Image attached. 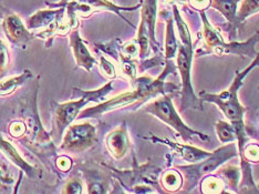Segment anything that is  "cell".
I'll list each match as a JSON object with an SVG mask.
<instances>
[{
	"mask_svg": "<svg viewBox=\"0 0 259 194\" xmlns=\"http://www.w3.org/2000/svg\"><path fill=\"white\" fill-rule=\"evenodd\" d=\"M240 159L248 161L249 163H259V144L248 143L245 144L239 153Z\"/></svg>",
	"mask_w": 259,
	"mask_h": 194,
	"instance_id": "19",
	"label": "cell"
},
{
	"mask_svg": "<svg viewBox=\"0 0 259 194\" xmlns=\"http://www.w3.org/2000/svg\"><path fill=\"white\" fill-rule=\"evenodd\" d=\"M184 179L179 170H166L161 176V185L166 192H178L183 189Z\"/></svg>",
	"mask_w": 259,
	"mask_h": 194,
	"instance_id": "12",
	"label": "cell"
},
{
	"mask_svg": "<svg viewBox=\"0 0 259 194\" xmlns=\"http://www.w3.org/2000/svg\"><path fill=\"white\" fill-rule=\"evenodd\" d=\"M259 67V52L257 56L252 59L249 66H247L243 70H237L235 72V78L226 90L221 93H209L206 91H201L198 93L199 99L202 102H208L216 104L222 111L226 119L233 123L235 127L245 126L244 117L247 109L239 101V89L244 86V80L252 70Z\"/></svg>",
	"mask_w": 259,
	"mask_h": 194,
	"instance_id": "2",
	"label": "cell"
},
{
	"mask_svg": "<svg viewBox=\"0 0 259 194\" xmlns=\"http://www.w3.org/2000/svg\"><path fill=\"white\" fill-rule=\"evenodd\" d=\"M96 140V128L90 123L75 125L69 129L63 141V148L82 151L91 146Z\"/></svg>",
	"mask_w": 259,
	"mask_h": 194,
	"instance_id": "6",
	"label": "cell"
},
{
	"mask_svg": "<svg viewBox=\"0 0 259 194\" xmlns=\"http://www.w3.org/2000/svg\"><path fill=\"white\" fill-rule=\"evenodd\" d=\"M145 111L156 117L157 119H160L165 125L173 128L185 143L193 142L194 139H199L201 141H204V142H208L209 141V137L207 134L194 130V129L188 127L182 120L178 110L174 107L173 100L170 96L162 95L160 98L150 103L145 108Z\"/></svg>",
	"mask_w": 259,
	"mask_h": 194,
	"instance_id": "4",
	"label": "cell"
},
{
	"mask_svg": "<svg viewBox=\"0 0 259 194\" xmlns=\"http://www.w3.org/2000/svg\"><path fill=\"white\" fill-rule=\"evenodd\" d=\"M258 89H259V86H258Z\"/></svg>",
	"mask_w": 259,
	"mask_h": 194,
	"instance_id": "30",
	"label": "cell"
},
{
	"mask_svg": "<svg viewBox=\"0 0 259 194\" xmlns=\"http://www.w3.org/2000/svg\"><path fill=\"white\" fill-rule=\"evenodd\" d=\"M257 189H258V192H259V183L257 184Z\"/></svg>",
	"mask_w": 259,
	"mask_h": 194,
	"instance_id": "29",
	"label": "cell"
},
{
	"mask_svg": "<svg viewBox=\"0 0 259 194\" xmlns=\"http://www.w3.org/2000/svg\"><path fill=\"white\" fill-rule=\"evenodd\" d=\"M165 58L167 60H172L176 57L179 44L175 37L174 32V23L172 18H167L166 20V34H165Z\"/></svg>",
	"mask_w": 259,
	"mask_h": 194,
	"instance_id": "16",
	"label": "cell"
},
{
	"mask_svg": "<svg viewBox=\"0 0 259 194\" xmlns=\"http://www.w3.org/2000/svg\"><path fill=\"white\" fill-rule=\"evenodd\" d=\"M238 3L239 0H211L210 6L216 10H219L229 23L235 26L238 22Z\"/></svg>",
	"mask_w": 259,
	"mask_h": 194,
	"instance_id": "10",
	"label": "cell"
},
{
	"mask_svg": "<svg viewBox=\"0 0 259 194\" xmlns=\"http://www.w3.org/2000/svg\"><path fill=\"white\" fill-rule=\"evenodd\" d=\"M3 182H6V183H9V182H11V180L9 178L7 170L5 169L4 166H2V164H0V183H3Z\"/></svg>",
	"mask_w": 259,
	"mask_h": 194,
	"instance_id": "28",
	"label": "cell"
},
{
	"mask_svg": "<svg viewBox=\"0 0 259 194\" xmlns=\"http://www.w3.org/2000/svg\"><path fill=\"white\" fill-rule=\"evenodd\" d=\"M257 13H259V0H243L237 11V21L243 22Z\"/></svg>",
	"mask_w": 259,
	"mask_h": 194,
	"instance_id": "18",
	"label": "cell"
},
{
	"mask_svg": "<svg viewBox=\"0 0 259 194\" xmlns=\"http://www.w3.org/2000/svg\"><path fill=\"white\" fill-rule=\"evenodd\" d=\"M241 179L238 187V193H259L251 171V163L240 159Z\"/></svg>",
	"mask_w": 259,
	"mask_h": 194,
	"instance_id": "11",
	"label": "cell"
},
{
	"mask_svg": "<svg viewBox=\"0 0 259 194\" xmlns=\"http://www.w3.org/2000/svg\"><path fill=\"white\" fill-rule=\"evenodd\" d=\"M6 30H7V33L10 36L11 39L19 41L21 39L25 38L27 36V30L26 28L23 27L22 22L18 17L13 16L9 17V18L6 19Z\"/></svg>",
	"mask_w": 259,
	"mask_h": 194,
	"instance_id": "17",
	"label": "cell"
},
{
	"mask_svg": "<svg viewBox=\"0 0 259 194\" xmlns=\"http://www.w3.org/2000/svg\"><path fill=\"white\" fill-rule=\"evenodd\" d=\"M215 131H216L217 138H219V140L223 144L237 142L236 128H235L233 123H231L229 121H224V120L217 121V123L215 125Z\"/></svg>",
	"mask_w": 259,
	"mask_h": 194,
	"instance_id": "14",
	"label": "cell"
},
{
	"mask_svg": "<svg viewBox=\"0 0 259 194\" xmlns=\"http://www.w3.org/2000/svg\"><path fill=\"white\" fill-rule=\"evenodd\" d=\"M122 70L126 75H128L130 78H134L135 74H137V68H135L134 64L132 62L128 61H123L122 62Z\"/></svg>",
	"mask_w": 259,
	"mask_h": 194,
	"instance_id": "24",
	"label": "cell"
},
{
	"mask_svg": "<svg viewBox=\"0 0 259 194\" xmlns=\"http://www.w3.org/2000/svg\"><path fill=\"white\" fill-rule=\"evenodd\" d=\"M199 186H201V192L204 194H215L225 192L226 185L219 175L210 173L201 180Z\"/></svg>",
	"mask_w": 259,
	"mask_h": 194,
	"instance_id": "15",
	"label": "cell"
},
{
	"mask_svg": "<svg viewBox=\"0 0 259 194\" xmlns=\"http://www.w3.org/2000/svg\"><path fill=\"white\" fill-rule=\"evenodd\" d=\"M174 19L178 23L179 36L181 43L176 52V67L181 75L182 91H181V111L186 109H203L202 100L196 96L192 84V62L194 57L193 40L186 22L182 18L176 6H173Z\"/></svg>",
	"mask_w": 259,
	"mask_h": 194,
	"instance_id": "1",
	"label": "cell"
},
{
	"mask_svg": "<svg viewBox=\"0 0 259 194\" xmlns=\"http://www.w3.org/2000/svg\"><path fill=\"white\" fill-rule=\"evenodd\" d=\"M100 69H101V71L105 75V77L115 78V75H116L115 67L109 60H107L104 57H101V60H100Z\"/></svg>",
	"mask_w": 259,
	"mask_h": 194,
	"instance_id": "22",
	"label": "cell"
},
{
	"mask_svg": "<svg viewBox=\"0 0 259 194\" xmlns=\"http://www.w3.org/2000/svg\"><path fill=\"white\" fill-rule=\"evenodd\" d=\"M6 60H7V50H6L3 43L0 41V71L5 67Z\"/></svg>",
	"mask_w": 259,
	"mask_h": 194,
	"instance_id": "26",
	"label": "cell"
},
{
	"mask_svg": "<svg viewBox=\"0 0 259 194\" xmlns=\"http://www.w3.org/2000/svg\"><path fill=\"white\" fill-rule=\"evenodd\" d=\"M72 46H73L76 61H78V63L81 64L82 67L90 70L93 66V63H96V60H94V58L90 55V52L88 51L87 47L84 46L83 43H82L76 32L73 33L72 36Z\"/></svg>",
	"mask_w": 259,
	"mask_h": 194,
	"instance_id": "13",
	"label": "cell"
},
{
	"mask_svg": "<svg viewBox=\"0 0 259 194\" xmlns=\"http://www.w3.org/2000/svg\"><path fill=\"white\" fill-rule=\"evenodd\" d=\"M25 78L26 74H23L18 78H14L10 79L9 81L4 82V84L0 85V95H7V93L13 92L16 87H18L20 84H22Z\"/></svg>",
	"mask_w": 259,
	"mask_h": 194,
	"instance_id": "21",
	"label": "cell"
},
{
	"mask_svg": "<svg viewBox=\"0 0 259 194\" xmlns=\"http://www.w3.org/2000/svg\"><path fill=\"white\" fill-rule=\"evenodd\" d=\"M69 190L67 192L71 193H81L82 192V185L78 181H72L69 183Z\"/></svg>",
	"mask_w": 259,
	"mask_h": 194,
	"instance_id": "27",
	"label": "cell"
},
{
	"mask_svg": "<svg viewBox=\"0 0 259 194\" xmlns=\"http://www.w3.org/2000/svg\"><path fill=\"white\" fill-rule=\"evenodd\" d=\"M217 175L224 181L231 192L238 193V187L241 179V170L236 166H231V164H225L221 166L217 169Z\"/></svg>",
	"mask_w": 259,
	"mask_h": 194,
	"instance_id": "9",
	"label": "cell"
},
{
	"mask_svg": "<svg viewBox=\"0 0 259 194\" xmlns=\"http://www.w3.org/2000/svg\"><path fill=\"white\" fill-rule=\"evenodd\" d=\"M157 14V0H144L142 7V20L138 33L140 56L148 55L150 43L155 44V21Z\"/></svg>",
	"mask_w": 259,
	"mask_h": 194,
	"instance_id": "5",
	"label": "cell"
},
{
	"mask_svg": "<svg viewBox=\"0 0 259 194\" xmlns=\"http://www.w3.org/2000/svg\"><path fill=\"white\" fill-rule=\"evenodd\" d=\"M188 3H190L193 8L202 11L209 7L211 0H188Z\"/></svg>",
	"mask_w": 259,
	"mask_h": 194,
	"instance_id": "23",
	"label": "cell"
},
{
	"mask_svg": "<svg viewBox=\"0 0 259 194\" xmlns=\"http://www.w3.org/2000/svg\"><path fill=\"white\" fill-rule=\"evenodd\" d=\"M152 140L156 141L158 143H163L169 146L170 150L174 151L175 153L182 159V160H184L187 163L201 162L204 160V159L213 154V152L199 149L197 146L191 145L190 143H178V142H173V141H169L167 139H158V138H152Z\"/></svg>",
	"mask_w": 259,
	"mask_h": 194,
	"instance_id": "7",
	"label": "cell"
},
{
	"mask_svg": "<svg viewBox=\"0 0 259 194\" xmlns=\"http://www.w3.org/2000/svg\"><path fill=\"white\" fill-rule=\"evenodd\" d=\"M238 156L237 142L225 143L213 152L210 157L197 163H188V166H180L178 170L183 175L185 192H192L204 176L215 172L228 160Z\"/></svg>",
	"mask_w": 259,
	"mask_h": 194,
	"instance_id": "3",
	"label": "cell"
},
{
	"mask_svg": "<svg viewBox=\"0 0 259 194\" xmlns=\"http://www.w3.org/2000/svg\"><path fill=\"white\" fill-rule=\"evenodd\" d=\"M123 50H124L127 56H134L139 51V45L135 44H128L123 47Z\"/></svg>",
	"mask_w": 259,
	"mask_h": 194,
	"instance_id": "25",
	"label": "cell"
},
{
	"mask_svg": "<svg viewBox=\"0 0 259 194\" xmlns=\"http://www.w3.org/2000/svg\"><path fill=\"white\" fill-rule=\"evenodd\" d=\"M56 11H42V13L37 14L34 17L30 19V22H29V27H39V26H45L48 23L51 18H54L56 16Z\"/></svg>",
	"mask_w": 259,
	"mask_h": 194,
	"instance_id": "20",
	"label": "cell"
},
{
	"mask_svg": "<svg viewBox=\"0 0 259 194\" xmlns=\"http://www.w3.org/2000/svg\"><path fill=\"white\" fill-rule=\"evenodd\" d=\"M107 146L114 159H121L126 154L130 146L128 136L125 127H120L107 137Z\"/></svg>",
	"mask_w": 259,
	"mask_h": 194,
	"instance_id": "8",
	"label": "cell"
}]
</instances>
